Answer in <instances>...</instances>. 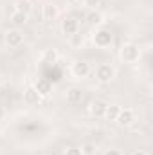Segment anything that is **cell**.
I'll use <instances>...</instances> for the list:
<instances>
[{"instance_id": "1", "label": "cell", "mask_w": 153, "mask_h": 155, "mask_svg": "<svg viewBox=\"0 0 153 155\" xmlns=\"http://www.w3.org/2000/svg\"><path fill=\"white\" fill-rule=\"evenodd\" d=\"M139 58H141V49L137 43L128 41L121 47V60L124 63H135V61H139Z\"/></svg>"}, {"instance_id": "2", "label": "cell", "mask_w": 153, "mask_h": 155, "mask_svg": "<svg viewBox=\"0 0 153 155\" xmlns=\"http://www.w3.org/2000/svg\"><path fill=\"white\" fill-rule=\"evenodd\" d=\"M92 41H94V45H96V47H99V49H106V47H110V45H112L114 36H112L110 29L101 27V29H97V31L94 33Z\"/></svg>"}, {"instance_id": "3", "label": "cell", "mask_w": 153, "mask_h": 155, "mask_svg": "<svg viewBox=\"0 0 153 155\" xmlns=\"http://www.w3.org/2000/svg\"><path fill=\"white\" fill-rule=\"evenodd\" d=\"M96 78H97L99 83H110L115 78V69L108 63H101L96 69Z\"/></svg>"}, {"instance_id": "4", "label": "cell", "mask_w": 153, "mask_h": 155, "mask_svg": "<svg viewBox=\"0 0 153 155\" xmlns=\"http://www.w3.org/2000/svg\"><path fill=\"white\" fill-rule=\"evenodd\" d=\"M5 43H7L11 49L20 47V45L24 43V35H22V31H20V29H16V27L9 29V31L5 33Z\"/></svg>"}, {"instance_id": "5", "label": "cell", "mask_w": 153, "mask_h": 155, "mask_svg": "<svg viewBox=\"0 0 153 155\" xmlns=\"http://www.w3.org/2000/svg\"><path fill=\"white\" fill-rule=\"evenodd\" d=\"M115 123L119 126H132L135 123V112L132 108H121L119 110V116L115 119Z\"/></svg>"}, {"instance_id": "6", "label": "cell", "mask_w": 153, "mask_h": 155, "mask_svg": "<svg viewBox=\"0 0 153 155\" xmlns=\"http://www.w3.org/2000/svg\"><path fill=\"white\" fill-rule=\"evenodd\" d=\"M79 31V22L72 16H67L65 20H61V33L67 36H72Z\"/></svg>"}, {"instance_id": "7", "label": "cell", "mask_w": 153, "mask_h": 155, "mask_svg": "<svg viewBox=\"0 0 153 155\" xmlns=\"http://www.w3.org/2000/svg\"><path fill=\"white\" fill-rule=\"evenodd\" d=\"M34 90L40 94V97H47V96H50V92H52V83L49 81V79H45V78H40L34 81Z\"/></svg>"}, {"instance_id": "8", "label": "cell", "mask_w": 153, "mask_h": 155, "mask_svg": "<svg viewBox=\"0 0 153 155\" xmlns=\"http://www.w3.org/2000/svg\"><path fill=\"white\" fill-rule=\"evenodd\" d=\"M90 74V65L86 61H76L72 63V76L77 78V79H83Z\"/></svg>"}, {"instance_id": "9", "label": "cell", "mask_w": 153, "mask_h": 155, "mask_svg": "<svg viewBox=\"0 0 153 155\" xmlns=\"http://www.w3.org/2000/svg\"><path fill=\"white\" fill-rule=\"evenodd\" d=\"M105 110H106V103L103 99H94L88 107V112L94 117H103L105 116Z\"/></svg>"}, {"instance_id": "10", "label": "cell", "mask_w": 153, "mask_h": 155, "mask_svg": "<svg viewBox=\"0 0 153 155\" xmlns=\"http://www.w3.org/2000/svg\"><path fill=\"white\" fill-rule=\"evenodd\" d=\"M67 101H69L70 105H79V103L83 101V90L77 88V87L69 88V90H67Z\"/></svg>"}, {"instance_id": "11", "label": "cell", "mask_w": 153, "mask_h": 155, "mask_svg": "<svg viewBox=\"0 0 153 155\" xmlns=\"http://www.w3.org/2000/svg\"><path fill=\"white\" fill-rule=\"evenodd\" d=\"M40 94L34 90V87H29L25 92H24V101L27 103V105H38L40 103Z\"/></svg>"}, {"instance_id": "12", "label": "cell", "mask_w": 153, "mask_h": 155, "mask_svg": "<svg viewBox=\"0 0 153 155\" xmlns=\"http://www.w3.org/2000/svg\"><path fill=\"white\" fill-rule=\"evenodd\" d=\"M15 11L29 16V13L33 11V4H31L29 0H16V2H15Z\"/></svg>"}, {"instance_id": "13", "label": "cell", "mask_w": 153, "mask_h": 155, "mask_svg": "<svg viewBox=\"0 0 153 155\" xmlns=\"http://www.w3.org/2000/svg\"><path fill=\"white\" fill-rule=\"evenodd\" d=\"M56 16H58V7H56L54 4H45V5H43V20L50 22V20H54Z\"/></svg>"}, {"instance_id": "14", "label": "cell", "mask_w": 153, "mask_h": 155, "mask_svg": "<svg viewBox=\"0 0 153 155\" xmlns=\"http://www.w3.org/2000/svg\"><path fill=\"white\" fill-rule=\"evenodd\" d=\"M86 24H88V25H101V24H103V15L97 13L96 9H92V11L86 15Z\"/></svg>"}, {"instance_id": "15", "label": "cell", "mask_w": 153, "mask_h": 155, "mask_svg": "<svg viewBox=\"0 0 153 155\" xmlns=\"http://www.w3.org/2000/svg\"><path fill=\"white\" fill-rule=\"evenodd\" d=\"M41 60L45 63H56L58 61V51L56 49H45L41 52Z\"/></svg>"}, {"instance_id": "16", "label": "cell", "mask_w": 153, "mask_h": 155, "mask_svg": "<svg viewBox=\"0 0 153 155\" xmlns=\"http://www.w3.org/2000/svg\"><path fill=\"white\" fill-rule=\"evenodd\" d=\"M119 110H121V107H117V105H106V110H105V119L106 121H115L117 116H119Z\"/></svg>"}, {"instance_id": "17", "label": "cell", "mask_w": 153, "mask_h": 155, "mask_svg": "<svg viewBox=\"0 0 153 155\" xmlns=\"http://www.w3.org/2000/svg\"><path fill=\"white\" fill-rule=\"evenodd\" d=\"M25 22H27V15H22V13H13L11 15V24L18 29V27H22V25H25Z\"/></svg>"}, {"instance_id": "18", "label": "cell", "mask_w": 153, "mask_h": 155, "mask_svg": "<svg viewBox=\"0 0 153 155\" xmlns=\"http://www.w3.org/2000/svg\"><path fill=\"white\" fill-rule=\"evenodd\" d=\"M69 38H70V45H72V47H81V45L85 43V36H83V35H81L79 31H77L76 35L69 36Z\"/></svg>"}, {"instance_id": "19", "label": "cell", "mask_w": 153, "mask_h": 155, "mask_svg": "<svg viewBox=\"0 0 153 155\" xmlns=\"http://www.w3.org/2000/svg\"><path fill=\"white\" fill-rule=\"evenodd\" d=\"M79 150H81V155H96V144H92V143H85Z\"/></svg>"}, {"instance_id": "20", "label": "cell", "mask_w": 153, "mask_h": 155, "mask_svg": "<svg viewBox=\"0 0 153 155\" xmlns=\"http://www.w3.org/2000/svg\"><path fill=\"white\" fill-rule=\"evenodd\" d=\"M85 5H88L90 9H96L97 5H101V0H85Z\"/></svg>"}, {"instance_id": "21", "label": "cell", "mask_w": 153, "mask_h": 155, "mask_svg": "<svg viewBox=\"0 0 153 155\" xmlns=\"http://www.w3.org/2000/svg\"><path fill=\"white\" fill-rule=\"evenodd\" d=\"M65 155H81V150L76 148V146H70V148L65 150Z\"/></svg>"}, {"instance_id": "22", "label": "cell", "mask_w": 153, "mask_h": 155, "mask_svg": "<svg viewBox=\"0 0 153 155\" xmlns=\"http://www.w3.org/2000/svg\"><path fill=\"white\" fill-rule=\"evenodd\" d=\"M105 155H122V153H121L119 150H106V152H105Z\"/></svg>"}, {"instance_id": "23", "label": "cell", "mask_w": 153, "mask_h": 155, "mask_svg": "<svg viewBox=\"0 0 153 155\" xmlns=\"http://www.w3.org/2000/svg\"><path fill=\"white\" fill-rule=\"evenodd\" d=\"M130 155H146V153H144L142 150H135V152H132Z\"/></svg>"}, {"instance_id": "24", "label": "cell", "mask_w": 153, "mask_h": 155, "mask_svg": "<svg viewBox=\"0 0 153 155\" xmlns=\"http://www.w3.org/2000/svg\"><path fill=\"white\" fill-rule=\"evenodd\" d=\"M2 117H4V110L0 108V121H2Z\"/></svg>"}, {"instance_id": "25", "label": "cell", "mask_w": 153, "mask_h": 155, "mask_svg": "<svg viewBox=\"0 0 153 155\" xmlns=\"http://www.w3.org/2000/svg\"><path fill=\"white\" fill-rule=\"evenodd\" d=\"M0 135H2V124H0Z\"/></svg>"}, {"instance_id": "26", "label": "cell", "mask_w": 153, "mask_h": 155, "mask_svg": "<svg viewBox=\"0 0 153 155\" xmlns=\"http://www.w3.org/2000/svg\"><path fill=\"white\" fill-rule=\"evenodd\" d=\"M0 87H2V83H0Z\"/></svg>"}]
</instances>
